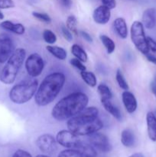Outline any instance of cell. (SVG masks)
Here are the masks:
<instances>
[{
  "label": "cell",
  "instance_id": "obj_14",
  "mask_svg": "<svg viewBox=\"0 0 156 157\" xmlns=\"http://www.w3.org/2000/svg\"><path fill=\"white\" fill-rule=\"evenodd\" d=\"M142 24L146 29H152L156 24V12L153 8L146 9L142 14Z\"/></svg>",
  "mask_w": 156,
  "mask_h": 157
},
{
  "label": "cell",
  "instance_id": "obj_5",
  "mask_svg": "<svg viewBox=\"0 0 156 157\" xmlns=\"http://www.w3.org/2000/svg\"><path fill=\"white\" fill-rule=\"evenodd\" d=\"M38 81L35 80L24 81L16 84L11 89L9 92V98L15 104H24L35 96L38 89Z\"/></svg>",
  "mask_w": 156,
  "mask_h": 157
},
{
  "label": "cell",
  "instance_id": "obj_38",
  "mask_svg": "<svg viewBox=\"0 0 156 157\" xmlns=\"http://www.w3.org/2000/svg\"><path fill=\"white\" fill-rule=\"evenodd\" d=\"M145 57H146L147 60H148V61L153 63V64H155L156 65V57L155 56H154V55H151V54L148 53L145 55Z\"/></svg>",
  "mask_w": 156,
  "mask_h": 157
},
{
  "label": "cell",
  "instance_id": "obj_4",
  "mask_svg": "<svg viewBox=\"0 0 156 157\" xmlns=\"http://www.w3.org/2000/svg\"><path fill=\"white\" fill-rule=\"evenodd\" d=\"M25 56L26 52L24 48H17L14 51L0 74V81L3 84H12L14 83L24 63Z\"/></svg>",
  "mask_w": 156,
  "mask_h": 157
},
{
  "label": "cell",
  "instance_id": "obj_31",
  "mask_svg": "<svg viewBox=\"0 0 156 157\" xmlns=\"http://www.w3.org/2000/svg\"><path fill=\"white\" fill-rule=\"evenodd\" d=\"M70 64H71L73 67H74L75 68H76L77 70L83 71H86V67L84 66V64H83L82 61H80L77 58H72L70 61Z\"/></svg>",
  "mask_w": 156,
  "mask_h": 157
},
{
  "label": "cell",
  "instance_id": "obj_30",
  "mask_svg": "<svg viewBox=\"0 0 156 157\" xmlns=\"http://www.w3.org/2000/svg\"><path fill=\"white\" fill-rule=\"evenodd\" d=\"M58 157H82L79 152L75 149H67L59 153Z\"/></svg>",
  "mask_w": 156,
  "mask_h": 157
},
{
  "label": "cell",
  "instance_id": "obj_20",
  "mask_svg": "<svg viewBox=\"0 0 156 157\" xmlns=\"http://www.w3.org/2000/svg\"><path fill=\"white\" fill-rule=\"evenodd\" d=\"M104 109L106 110L108 113H110L113 117L116 118L117 121H121L122 120V114H121L120 110H119L116 105L112 103L111 100H105V101H101Z\"/></svg>",
  "mask_w": 156,
  "mask_h": 157
},
{
  "label": "cell",
  "instance_id": "obj_17",
  "mask_svg": "<svg viewBox=\"0 0 156 157\" xmlns=\"http://www.w3.org/2000/svg\"><path fill=\"white\" fill-rule=\"evenodd\" d=\"M0 27L6 30L12 32L17 35H23L25 32V28L21 23H13L11 21H4L0 24Z\"/></svg>",
  "mask_w": 156,
  "mask_h": 157
},
{
  "label": "cell",
  "instance_id": "obj_37",
  "mask_svg": "<svg viewBox=\"0 0 156 157\" xmlns=\"http://www.w3.org/2000/svg\"><path fill=\"white\" fill-rule=\"evenodd\" d=\"M81 36L83 37V38H84V40H86L88 42H92L93 41V38H92L91 35L89 33H87V32H84V31H81L80 32Z\"/></svg>",
  "mask_w": 156,
  "mask_h": 157
},
{
  "label": "cell",
  "instance_id": "obj_45",
  "mask_svg": "<svg viewBox=\"0 0 156 157\" xmlns=\"http://www.w3.org/2000/svg\"><path fill=\"white\" fill-rule=\"evenodd\" d=\"M154 115H155V117H156V110H154Z\"/></svg>",
  "mask_w": 156,
  "mask_h": 157
},
{
  "label": "cell",
  "instance_id": "obj_1",
  "mask_svg": "<svg viewBox=\"0 0 156 157\" xmlns=\"http://www.w3.org/2000/svg\"><path fill=\"white\" fill-rule=\"evenodd\" d=\"M98 114L99 110L96 107H85L80 113L68 120V130L77 136H89L98 132L103 127Z\"/></svg>",
  "mask_w": 156,
  "mask_h": 157
},
{
  "label": "cell",
  "instance_id": "obj_2",
  "mask_svg": "<svg viewBox=\"0 0 156 157\" xmlns=\"http://www.w3.org/2000/svg\"><path fill=\"white\" fill-rule=\"evenodd\" d=\"M88 102L89 98L86 94L74 92L58 101L52 110L51 115L58 121L69 120L87 107Z\"/></svg>",
  "mask_w": 156,
  "mask_h": 157
},
{
  "label": "cell",
  "instance_id": "obj_44",
  "mask_svg": "<svg viewBox=\"0 0 156 157\" xmlns=\"http://www.w3.org/2000/svg\"><path fill=\"white\" fill-rule=\"evenodd\" d=\"M154 82L156 84V74H155V76H154Z\"/></svg>",
  "mask_w": 156,
  "mask_h": 157
},
{
  "label": "cell",
  "instance_id": "obj_25",
  "mask_svg": "<svg viewBox=\"0 0 156 157\" xmlns=\"http://www.w3.org/2000/svg\"><path fill=\"white\" fill-rule=\"evenodd\" d=\"M99 38H100L101 42L102 43L104 47L106 49L107 53H113V52L115 51V48H116V44H115L114 41H113L110 37H108L107 35H101L100 36H99Z\"/></svg>",
  "mask_w": 156,
  "mask_h": 157
},
{
  "label": "cell",
  "instance_id": "obj_35",
  "mask_svg": "<svg viewBox=\"0 0 156 157\" xmlns=\"http://www.w3.org/2000/svg\"><path fill=\"white\" fill-rule=\"evenodd\" d=\"M12 157H32L28 152L23 150H18L15 152Z\"/></svg>",
  "mask_w": 156,
  "mask_h": 157
},
{
  "label": "cell",
  "instance_id": "obj_33",
  "mask_svg": "<svg viewBox=\"0 0 156 157\" xmlns=\"http://www.w3.org/2000/svg\"><path fill=\"white\" fill-rule=\"evenodd\" d=\"M15 7V3L12 0H0V9H11Z\"/></svg>",
  "mask_w": 156,
  "mask_h": 157
},
{
  "label": "cell",
  "instance_id": "obj_41",
  "mask_svg": "<svg viewBox=\"0 0 156 157\" xmlns=\"http://www.w3.org/2000/svg\"><path fill=\"white\" fill-rule=\"evenodd\" d=\"M129 157H145V156H144V155L142 154V153H134V154L131 155Z\"/></svg>",
  "mask_w": 156,
  "mask_h": 157
},
{
  "label": "cell",
  "instance_id": "obj_11",
  "mask_svg": "<svg viewBox=\"0 0 156 157\" xmlns=\"http://www.w3.org/2000/svg\"><path fill=\"white\" fill-rule=\"evenodd\" d=\"M89 142L93 147L103 153H107L112 150V146L108 137L102 133L96 132L89 135Z\"/></svg>",
  "mask_w": 156,
  "mask_h": 157
},
{
  "label": "cell",
  "instance_id": "obj_3",
  "mask_svg": "<svg viewBox=\"0 0 156 157\" xmlns=\"http://www.w3.org/2000/svg\"><path fill=\"white\" fill-rule=\"evenodd\" d=\"M65 81V75L61 72H54L47 75L43 80L35 94L37 105L44 107L54 101L64 87Z\"/></svg>",
  "mask_w": 156,
  "mask_h": 157
},
{
  "label": "cell",
  "instance_id": "obj_16",
  "mask_svg": "<svg viewBox=\"0 0 156 157\" xmlns=\"http://www.w3.org/2000/svg\"><path fill=\"white\" fill-rule=\"evenodd\" d=\"M75 150L79 152L80 154L82 157H96L97 153L94 147L90 144L84 143L82 141L76 146Z\"/></svg>",
  "mask_w": 156,
  "mask_h": 157
},
{
  "label": "cell",
  "instance_id": "obj_36",
  "mask_svg": "<svg viewBox=\"0 0 156 157\" xmlns=\"http://www.w3.org/2000/svg\"><path fill=\"white\" fill-rule=\"evenodd\" d=\"M101 2L103 6H106L110 9H114L116 6V0H101Z\"/></svg>",
  "mask_w": 156,
  "mask_h": 157
},
{
  "label": "cell",
  "instance_id": "obj_6",
  "mask_svg": "<svg viewBox=\"0 0 156 157\" xmlns=\"http://www.w3.org/2000/svg\"><path fill=\"white\" fill-rule=\"evenodd\" d=\"M131 39L136 48L144 55L149 52V48L147 42V37L145 36L144 25L139 21H135L130 29Z\"/></svg>",
  "mask_w": 156,
  "mask_h": 157
},
{
  "label": "cell",
  "instance_id": "obj_13",
  "mask_svg": "<svg viewBox=\"0 0 156 157\" xmlns=\"http://www.w3.org/2000/svg\"><path fill=\"white\" fill-rule=\"evenodd\" d=\"M122 100L124 107L128 113H133L136 111L138 107V104L136 97L132 93L128 90H125L122 94Z\"/></svg>",
  "mask_w": 156,
  "mask_h": 157
},
{
  "label": "cell",
  "instance_id": "obj_29",
  "mask_svg": "<svg viewBox=\"0 0 156 157\" xmlns=\"http://www.w3.org/2000/svg\"><path fill=\"white\" fill-rule=\"evenodd\" d=\"M32 15H33L35 18L38 19L39 21H42V22L47 23V24H50V23L51 22V18H50V17L46 13L38 12H32Z\"/></svg>",
  "mask_w": 156,
  "mask_h": 157
},
{
  "label": "cell",
  "instance_id": "obj_42",
  "mask_svg": "<svg viewBox=\"0 0 156 157\" xmlns=\"http://www.w3.org/2000/svg\"><path fill=\"white\" fill-rule=\"evenodd\" d=\"M4 18V15H3L2 12L0 11V19H3Z\"/></svg>",
  "mask_w": 156,
  "mask_h": 157
},
{
  "label": "cell",
  "instance_id": "obj_7",
  "mask_svg": "<svg viewBox=\"0 0 156 157\" xmlns=\"http://www.w3.org/2000/svg\"><path fill=\"white\" fill-rule=\"evenodd\" d=\"M44 67L43 58L38 53H33L29 55L25 61V69L29 76L36 78L39 76Z\"/></svg>",
  "mask_w": 156,
  "mask_h": 157
},
{
  "label": "cell",
  "instance_id": "obj_18",
  "mask_svg": "<svg viewBox=\"0 0 156 157\" xmlns=\"http://www.w3.org/2000/svg\"><path fill=\"white\" fill-rule=\"evenodd\" d=\"M113 26H114L116 32L121 38L125 39L127 38V36H128V28H127L125 20L123 18H116L113 22Z\"/></svg>",
  "mask_w": 156,
  "mask_h": 157
},
{
  "label": "cell",
  "instance_id": "obj_27",
  "mask_svg": "<svg viewBox=\"0 0 156 157\" xmlns=\"http://www.w3.org/2000/svg\"><path fill=\"white\" fill-rule=\"evenodd\" d=\"M116 81H117L118 84H119V86L122 89V90H128V83H127V81H125V78H124L123 75H122L120 69H118L117 71H116Z\"/></svg>",
  "mask_w": 156,
  "mask_h": 157
},
{
  "label": "cell",
  "instance_id": "obj_32",
  "mask_svg": "<svg viewBox=\"0 0 156 157\" xmlns=\"http://www.w3.org/2000/svg\"><path fill=\"white\" fill-rule=\"evenodd\" d=\"M61 31H62V34L64 38H65L67 41H69V42L72 41V40H73V34H72V32L64 25H63L62 27H61Z\"/></svg>",
  "mask_w": 156,
  "mask_h": 157
},
{
  "label": "cell",
  "instance_id": "obj_19",
  "mask_svg": "<svg viewBox=\"0 0 156 157\" xmlns=\"http://www.w3.org/2000/svg\"><path fill=\"white\" fill-rule=\"evenodd\" d=\"M121 142L122 145L128 148L133 147L136 144V136L130 129H125L121 133Z\"/></svg>",
  "mask_w": 156,
  "mask_h": 157
},
{
  "label": "cell",
  "instance_id": "obj_28",
  "mask_svg": "<svg viewBox=\"0 0 156 157\" xmlns=\"http://www.w3.org/2000/svg\"><path fill=\"white\" fill-rule=\"evenodd\" d=\"M43 38H44V41L49 44H54L57 41L56 35L49 29H45L43 32Z\"/></svg>",
  "mask_w": 156,
  "mask_h": 157
},
{
  "label": "cell",
  "instance_id": "obj_8",
  "mask_svg": "<svg viewBox=\"0 0 156 157\" xmlns=\"http://www.w3.org/2000/svg\"><path fill=\"white\" fill-rule=\"evenodd\" d=\"M56 140L60 145L68 149H75L80 142L79 136L69 130H63L58 132L56 136Z\"/></svg>",
  "mask_w": 156,
  "mask_h": 157
},
{
  "label": "cell",
  "instance_id": "obj_26",
  "mask_svg": "<svg viewBox=\"0 0 156 157\" xmlns=\"http://www.w3.org/2000/svg\"><path fill=\"white\" fill-rule=\"evenodd\" d=\"M66 25L67 28L72 32L74 33L75 35L78 34V29H77V19L74 15H70L67 18V21H66Z\"/></svg>",
  "mask_w": 156,
  "mask_h": 157
},
{
  "label": "cell",
  "instance_id": "obj_10",
  "mask_svg": "<svg viewBox=\"0 0 156 157\" xmlns=\"http://www.w3.org/2000/svg\"><path fill=\"white\" fill-rule=\"evenodd\" d=\"M14 51V44L11 37L6 34H0V64L6 62Z\"/></svg>",
  "mask_w": 156,
  "mask_h": 157
},
{
  "label": "cell",
  "instance_id": "obj_24",
  "mask_svg": "<svg viewBox=\"0 0 156 157\" xmlns=\"http://www.w3.org/2000/svg\"><path fill=\"white\" fill-rule=\"evenodd\" d=\"M97 90L99 92V94L100 96L101 101H105V100H111L113 98V94L110 90V87L104 84H101L98 85Z\"/></svg>",
  "mask_w": 156,
  "mask_h": 157
},
{
  "label": "cell",
  "instance_id": "obj_43",
  "mask_svg": "<svg viewBox=\"0 0 156 157\" xmlns=\"http://www.w3.org/2000/svg\"><path fill=\"white\" fill-rule=\"evenodd\" d=\"M36 157H49V156H46V155H38Z\"/></svg>",
  "mask_w": 156,
  "mask_h": 157
},
{
  "label": "cell",
  "instance_id": "obj_9",
  "mask_svg": "<svg viewBox=\"0 0 156 157\" xmlns=\"http://www.w3.org/2000/svg\"><path fill=\"white\" fill-rule=\"evenodd\" d=\"M57 140L52 135L45 133L37 139L36 145L41 152L46 154H52L58 149Z\"/></svg>",
  "mask_w": 156,
  "mask_h": 157
},
{
  "label": "cell",
  "instance_id": "obj_46",
  "mask_svg": "<svg viewBox=\"0 0 156 157\" xmlns=\"http://www.w3.org/2000/svg\"><path fill=\"white\" fill-rule=\"evenodd\" d=\"M131 1H134V0H131Z\"/></svg>",
  "mask_w": 156,
  "mask_h": 157
},
{
  "label": "cell",
  "instance_id": "obj_21",
  "mask_svg": "<svg viewBox=\"0 0 156 157\" xmlns=\"http://www.w3.org/2000/svg\"><path fill=\"white\" fill-rule=\"evenodd\" d=\"M46 48L54 57H55L58 59L61 60V61L65 60L67 56V52H66L65 49H64L61 47H59V46L47 45Z\"/></svg>",
  "mask_w": 156,
  "mask_h": 157
},
{
  "label": "cell",
  "instance_id": "obj_12",
  "mask_svg": "<svg viewBox=\"0 0 156 157\" xmlns=\"http://www.w3.org/2000/svg\"><path fill=\"white\" fill-rule=\"evenodd\" d=\"M110 9L105 6H100L93 11V18L96 23L99 25H106L110 19Z\"/></svg>",
  "mask_w": 156,
  "mask_h": 157
},
{
  "label": "cell",
  "instance_id": "obj_34",
  "mask_svg": "<svg viewBox=\"0 0 156 157\" xmlns=\"http://www.w3.org/2000/svg\"><path fill=\"white\" fill-rule=\"evenodd\" d=\"M147 42H148V46L149 50L152 52L156 53V41L151 37H147Z\"/></svg>",
  "mask_w": 156,
  "mask_h": 157
},
{
  "label": "cell",
  "instance_id": "obj_40",
  "mask_svg": "<svg viewBox=\"0 0 156 157\" xmlns=\"http://www.w3.org/2000/svg\"><path fill=\"white\" fill-rule=\"evenodd\" d=\"M151 92L153 93V94H154L156 98V84L154 82H152L151 84Z\"/></svg>",
  "mask_w": 156,
  "mask_h": 157
},
{
  "label": "cell",
  "instance_id": "obj_22",
  "mask_svg": "<svg viewBox=\"0 0 156 157\" xmlns=\"http://www.w3.org/2000/svg\"><path fill=\"white\" fill-rule=\"evenodd\" d=\"M71 52L75 58L79 59L80 61H81L82 62H86V61H87V59H88L87 54L86 53V52L84 50V48H83L81 46H80L79 44H73L71 47Z\"/></svg>",
  "mask_w": 156,
  "mask_h": 157
},
{
  "label": "cell",
  "instance_id": "obj_39",
  "mask_svg": "<svg viewBox=\"0 0 156 157\" xmlns=\"http://www.w3.org/2000/svg\"><path fill=\"white\" fill-rule=\"evenodd\" d=\"M63 6L67 9H70L72 6V0H61Z\"/></svg>",
  "mask_w": 156,
  "mask_h": 157
},
{
  "label": "cell",
  "instance_id": "obj_23",
  "mask_svg": "<svg viewBox=\"0 0 156 157\" xmlns=\"http://www.w3.org/2000/svg\"><path fill=\"white\" fill-rule=\"evenodd\" d=\"M80 76L82 78L83 81L89 85L90 87H94L96 86L97 84V80H96V77L93 72L87 71H80Z\"/></svg>",
  "mask_w": 156,
  "mask_h": 157
},
{
  "label": "cell",
  "instance_id": "obj_15",
  "mask_svg": "<svg viewBox=\"0 0 156 157\" xmlns=\"http://www.w3.org/2000/svg\"><path fill=\"white\" fill-rule=\"evenodd\" d=\"M148 135L151 141H156V117L153 112H148L146 115Z\"/></svg>",
  "mask_w": 156,
  "mask_h": 157
}]
</instances>
